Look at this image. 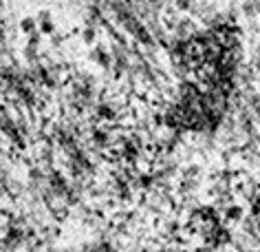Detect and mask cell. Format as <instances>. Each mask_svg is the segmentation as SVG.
<instances>
[{
  "label": "cell",
  "instance_id": "1",
  "mask_svg": "<svg viewBox=\"0 0 260 252\" xmlns=\"http://www.w3.org/2000/svg\"><path fill=\"white\" fill-rule=\"evenodd\" d=\"M240 58L238 31L230 24H216L179 42L174 51L179 91L168 108L170 126L185 133L216 131L236 91Z\"/></svg>",
  "mask_w": 260,
  "mask_h": 252
}]
</instances>
